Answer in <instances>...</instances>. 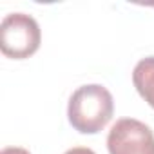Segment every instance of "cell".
<instances>
[{
	"mask_svg": "<svg viewBox=\"0 0 154 154\" xmlns=\"http://www.w3.org/2000/svg\"><path fill=\"white\" fill-rule=\"evenodd\" d=\"M132 82L138 94L154 109V56H147L136 63Z\"/></svg>",
	"mask_w": 154,
	"mask_h": 154,
	"instance_id": "obj_4",
	"label": "cell"
},
{
	"mask_svg": "<svg viewBox=\"0 0 154 154\" xmlns=\"http://www.w3.org/2000/svg\"><path fill=\"white\" fill-rule=\"evenodd\" d=\"M63 154H96V152L91 150V149H87V147H72V149H69Z\"/></svg>",
	"mask_w": 154,
	"mask_h": 154,
	"instance_id": "obj_5",
	"label": "cell"
},
{
	"mask_svg": "<svg viewBox=\"0 0 154 154\" xmlns=\"http://www.w3.org/2000/svg\"><path fill=\"white\" fill-rule=\"evenodd\" d=\"M109 154H154V132L134 118L118 120L107 136Z\"/></svg>",
	"mask_w": 154,
	"mask_h": 154,
	"instance_id": "obj_3",
	"label": "cell"
},
{
	"mask_svg": "<svg viewBox=\"0 0 154 154\" xmlns=\"http://www.w3.org/2000/svg\"><path fill=\"white\" fill-rule=\"evenodd\" d=\"M112 94L98 84L78 87L69 98V123L82 134L100 132L112 118Z\"/></svg>",
	"mask_w": 154,
	"mask_h": 154,
	"instance_id": "obj_1",
	"label": "cell"
},
{
	"mask_svg": "<svg viewBox=\"0 0 154 154\" xmlns=\"http://www.w3.org/2000/svg\"><path fill=\"white\" fill-rule=\"evenodd\" d=\"M0 154H31L29 150L22 149V147H6Z\"/></svg>",
	"mask_w": 154,
	"mask_h": 154,
	"instance_id": "obj_6",
	"label": "cell"
},
{
	"mask_svg": "<svg viewBox=\"0 0 154 154\" xmlns=\"http://www.w3.org/2000/svg\"><path fill=\"white\" fill-rule=\"evenodd\" d=\"M42 33L38 22L26 13H11L0 24V49L9 58L24 60L40 47Z\"/></svg>",
	"mask_w": 154,
	"mask_h": 154,
	"instance_id": "obj_2",
	"label": "cell"
}]
</instances>
